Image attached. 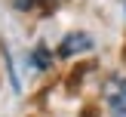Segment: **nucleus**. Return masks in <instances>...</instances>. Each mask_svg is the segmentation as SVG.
Here are the masks:
<instances>
[{"label": "nucleus", "mask_w": 126, "mask_h": 117, "mask_svg": "<svg viewBox=\"0 0 126 117\" xmlns=\"http://www.w3.org/2000/svg\"><path fill=\"white\" fill-rule=\"evenodd\" d=\"M92 46H95V43H92V37H89V34H83V31H74V34H65V40H62V46H59V55H62V59H71V55L89 52Z\"/></svg>", "instance_id": "2"}, {"label": "nucleus", "mask_w": 126, "mask_h": 117, "mask_svg": "<svg viewBox=\"0 0 126 117\" xmlns=\"http://www.w3.org/2000/svg\"><path fill=\"white\" fill-rule=\"evenodd\" d=\"M105 99H108L111 117H126V77H111L105 86Z\"/></svg>", "instance_id": "1"}, {"label": "nucleus", "mask_w": 126, "mask_h": 117, "mask_svg": "<svg viewBox=\"0 0 126 117\" xmlns=\"http://www.w3.org/2000/svg\"><path fill=\"white\" fill-rule=\"evenodd\" d=\"M37 0H12V6H18V9H31Z\"/></svg>", "instance_id": "4"}, {"label": "nucleus", "mask_w": 126, "mask_h": 117, "mask_svg": "<svg viewBox=\"0 0 126 117\" xmlns=\"http://www.w3.org/2000/svg\"><path fill=\"white\" fill-rule=\"evenodd\" d=\"M31 59H34V65L40 68V71H46V68H49V49H46V46H37Z\"/></svg>", "instance_id": "3"}]
</instances>
